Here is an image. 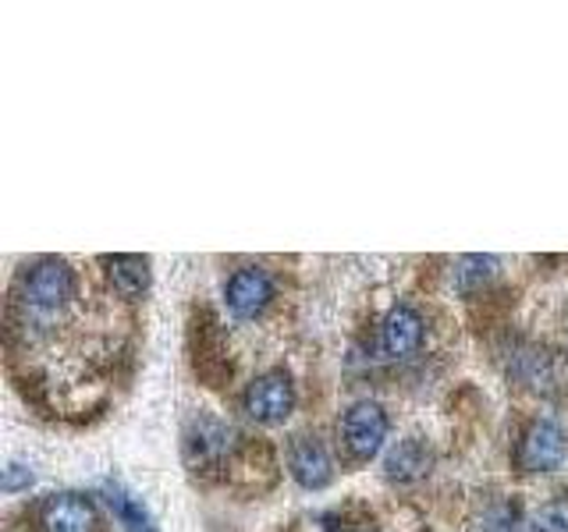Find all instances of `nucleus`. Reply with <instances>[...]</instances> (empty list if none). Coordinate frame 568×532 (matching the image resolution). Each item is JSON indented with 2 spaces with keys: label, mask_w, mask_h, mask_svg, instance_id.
I'll list each match as a JSON object with an SVG mask.
<instances>
[{
  "label": "nucleus",
  "mask_w": 568,
  "mask_h": 532,
  "mask_svg": "<svg viewBox=\"0 0 568 532\" xmlns=\"http://www.w3.org/2000/svg\"><path fill=\"white\" fill-rule=\"evenodd\" d=\"M79 295V277L75 270H71L68 259H40L26 266V274L18 277V306H22L26 319H32V324H50L53 316H61L71 298Z\"/></svg>",
  "instance_id": "f257e3e1"
},
{
  "label": "nucleus",
  "mask_w": 568,
  "mask_h": 532,
  "mask_svg": "<svg viewBox=\"0 0 568 532\" xmlns=\"http://www.w3.org/2000/svg\"><path fill=\"white\" fill-rule=\"evenodd\" d=\"M568 454V433L555 419H532L526 426V433L519 440V451H515V461H519L523 472H555Z\"/></svg>",
  "instance_id": "f03ea898"
},
{
  "label": "nucleus",
  "mask_w": 568,
  "mask_h": 532,
  "mask_svg": "<svg viewBox=\"0 0 568 532\" xmlns=\"http://www.w3.org/2000/svg\"><path fill=\"white\" fill-rule=\"evenodd\" d=\"M295 408V387L284 369H271L256 377L245 390V412L263 426H277L292 416Z\"/></svg>",
  "instance_id": "7ed1b4c3"
},
{
  "label": "nucleus",
  "mask_w": 568,
  "mask_h": 532,
  "mask_svg": "<svg viewBox=\"0 0 568 532\" xmlns=\"http://www.w3.org/2000/svg\"><path fill=\"white\" fill-rule=\"evenodd\" d=\"M342 437L355 458L369 461L373 454H381L387 440V412L377 401H355L342 419Z\"/></svg>",
  "instance_id": "20e7f679"
},
{
  "label": "nucleus",
  "mask_w": 568,
  "mask_h": 532,
  "mask_svg": "<svg viewBox=\"0 0 568 532\" xmlns=\"http://www.w3.org/2000/svg\"><path fill=\"white\" fill-rule=\"evenodd\" d=\"M271 298H274V280L263 266H242V270H235L224 284V301L231 316H239V319L260 316L271 306Z\"/></svg>",
  "instance_id": "39448f33"
},
{
  "label": "nucleus",
  "mask_w": 568,
  "mask_h": 532,
  "mask_svg": "<svg viewBox=\"0 0 568 532\" xmlns=\"http://www.w3.org/2000/svg\"><path fill=\"white\" fill-rule=\"evenodd\" d=\"M43 532H93L97 511L82 493H50L40 511Z\"/></svg>",
  "instance_id": "423d86ee"
},
{
  "label": "nucleus",
  "mask_w": 568,
  "mask_h": 532,
  "mask_svg": "<svg viewBox=\"0 0 568 532\" xmlns=\"http://www.w3.org/2000/svg\"><path fill=\"white\" fill-rule=\"evenodd\" d=\"M288 469L298 479V487L324 490L334 479V461L316 437H295L288 451Z\"/></svg>",
  "instance_id": "0eeeda50"
},
{
  "label": "nucleus",
  "mask_w": 568,
  "mask_h": 532,
  "mask_svg": "<svg viewBox=\"0 0 568 532\" xmlns=\"http://www.w3.org/2000/svg\"><path fill=\"white\" fill-rule=\"evenodd\" d=\"M423 334H426L423 316L413 306H395L381 327V351L387 359H408L413 351H419Z\"/></svg>",
  "instance_id": "6e6552de"
},
{
  "label": "nucleus",
  "mask_w": 568,
  "mask_h": 532,
  "mask_svg": "<svg viewBox=\"0 0 568 532\" xmlns=\"http://www.w3.org/2000/svg\"><path fill=\"white\" fill-rule=\"evenodd\" d=\"M103 497H106V504H111L114 519L124 532H156V519L150 514V508L142 504V497L132 493L124 483H118V479L103 483Z\"/></svg>",
  "instance_id": "1a4fd4ad"
},
{
  "label": "nucleus",
  "mask_w": 568,
  "mask_h": 532,
  "mask_svg": "<svg viewBox=\"0 0 568 532\" xmlns=\"http://www.w3.org/2000/svg\"><path fill=\"white\" fill-rule=\"evenodd\" d=\"M231 443V430L221 422V419H210V416H200L185 433V451L200 461H213L227 451Z\"/></svg>",
  "instance_id": "9d476101"
},
{
  "label": "nucleus",
  "mask_w": 568,
  "mask_h": 532,
  "mask_svg": "<svg viewBox=\"0 0 568 532\" xmlns=\"http://www.w3.org/2000/svg\"><path fill=\"white\" fill-rule=\"evenodd\" d=\"M106 274L121 295H142L150 288V259L142 256H106Z\"/></svg>",
  "instance_id": "9b49d317"
},
{
  "label": "nucleus",
  "mask_w": 568,
  "mask_h": 532,
  "mask_svg": "<svg viewBox=\"0 0 568 532\" xmlns=\"http://www.w3.org/2000/svg\"><path fill=\"white\" fill-rule=\"evenodd\" d=\"M426 469V451L419 448L416 440H405L402 448L387 458V472L398 475V479H408V475H419Z\"/></svg>",
  "instance_id": "f8f14e48"
},
{
  "label": "nucleus",
  "mask_w": 568,
  "mask_h": 532,
  "mask_svg": "<svg viewBox=\"0 0 568 532\" xmlns=\"http://www.w3.org/2000/svg\"><path fill=\"white\" fill-rule=\"evenodd\" d=\"M494 270H497V259H490V256H466V259L458 263V270H455V284H458L462 291H469V288H476V284L490 280Z\"/></svg>",
  "instance_id": "ddd939ff"
},
{
  "label": "nucleus",
  "mask_w": 568,
  "mask_h": 532,
  "mask_svg": "<svg viewBox=\"0 0 568 532\" xmlns=\"http://www.w3.org/2000/svg\"><path fill=\"white\" fill-rule=\"evenodd\" d=\"M529 525L532 532H568V497H555V501L540 504Z\"/></svg>",
  "instance_id": "4468645a"
},
{
  "label": "nucleus",
  "mask_w": 568,
  "mask_h": 532,
  "mask_svg": "<svg viewBox=\"0 0 568 532\" xmlns=\"http://www.w3.org/2000/svg\"><path fill=\"white\" fill-rule=\"evenodd\" d=\"M29 483H32V472H29L26 466H8V469H4V490H8V493L22 490V487H29Z\"/></svg>",
  "instance_id": "2eb2a0df"
}]
</instances>
